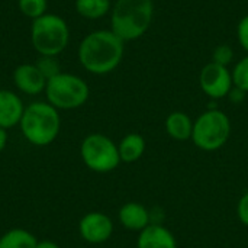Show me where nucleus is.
<instances>
[{
	"instance_id": "obj_1",
	"label": "nucleus",
	"mask_w": 248,
	"mask_h": 248,
	"mask_svg": "<svg viewBox=\"0 0 248 248\" xmlns=\"http://www.w3.org/2000/svg\"><path fill=\"white\" fill-rule=\"evenodd\" d=\"M125 42L110 29H97L87 33L78 45L81 67L96 76H105L118 68L124 58Z\"/></svg>"
},
{
	"instance_id": "obj_2",
	"label": "nucleus",
	"mask_w": 248,
	"mask_h": 248,
	"mask_svg": "<svg viewBox=\"0 0 248 248\" xmlns=\"http://www.w3.org/2000/svg\"><path fill=\"white\" fill-rule=\"evenodd\" d=\"M154 17L153 0H116L110 10V31L124 42L141 38Z\"/></svg>"
},
{
	"instance_id": "obj_3",
	"label": "nucleus",
	"mask_w": 248,
	"mask_h": 248,
	"mask_svg": "<svg viewBox=\"0 0 248 248\" xmlns=\"http://www.w3.org/2000/svg\"><path fill=\"white\" fill-rule=\"evenodd\" d=\"M25 140L35 147L52 144L61 129L60 110L48 102H33L25 108L19 124Z\"/></svg>"
},
{
	"instance_id": "obj_4",
	"label": "nucleus",
	"mask_w": 248,
	"mask_h": 248,
	"mask_svg": "<svg viewBox=\"0 0 248 248\" xmlns=\"http://www.w3.org/2000/svg\"><path fill=\"white\" fill-rule=\"evenodd\" d=\"M31 42L39 55L58 57L70 42V28L64 17L55 13H45L32 20Z\"/></svg>"
},
{
	"instance_id": "obj_5",
	"label": "nucleus",
	"mask_w": 248,
	"mask_h": 248,
	"mask_svg": "<svg viewBox=\"0 0 248 248\" xmlns=\"http://www.w3.org/2000/svg\"><path fill=\"white\" fill-rule=\"evenodd\" d=\"M46 102L58 110H73L83 106L90 96L89 84L71 73H60L46 81Z\"/></svg>"
},
{
	"instance_id": "obj_6",
	"label": "nucleus",
	"mask_w": 248,
	"mask_h": 248,
	"mask_svg": "<svg viewBox=\"0 0 248 248\" xmlns=\"http://www.w3.org/2000/svg\"><path fill=\"white\" fill-rule=\"evenodd\" d=\"M231 135V121L219 109H209L193 121L192 141L202 151L221 150Z\"/></svg>"
},
{
	"instance_id": "obj_7",
	"label": "nucleus",
	"mask_w": 248,
	"mask_h": 248,
	"mask_svg": "<svg viewBox=\"0 0 248 248\" xmlns=\"http://www.w3.org/2000/svg\"><path fill=\"white\" fill-rule=\"evenodd\" d=\"M80 155L84 166L94 173L113 171L121 163L118 144L103 134L87 135L80 145Z\"/></svg>"
},
{
	"instance_id": "obj_8",
	"label": "nucleus",
	"mask_w": 248,
	"mask_h": 248,
	"mask_svg": "<svg viewBox=\"0 0 248 248\" xmlns=\"http://www.w3.org/2000/svg\"><path fill=\"white\" fill-rule=\"evenodd\" d=\"M199 86L211 99H222L230 94L234 87L232 74L225 65L208 62L199 74Z\"/></svg>"
},
{
	"instance_id": "obj_9",
	"label": "nucleus",
	"mask_w": 248,
	"mask_h": 248,
	"mask_svg": "<svg viewBox=\"0 0 248 248\" xmlns=\"http://www.w3.org/2000/svg\"><path fill=\"white\" fill-rule=\"evenodd\" d=\"M78 232L84 241L90 244H102L112 237L113 222L103 212H89L80 219Z\"/></svg>"
},
{
	"instance_id": "obj_10",
	"label": "nucleus",
	"mask_w": 248,
	"mask_h": 248,
	"mask_svg": "<svg viewBox=\"0 0 248 248\" xmlns=\"http://www.w3.org/2000/svg\"><path fill=\"white\" fill-rule=\"evenodd\" d=\"M13 83L16 89L28 96H38L45 92L46 78L35 64H20L13 71Z\"/></svg>"
},
{
	"instance_id": "obj_11",
	"label": "nucleus",
	"mask_w": 248,
	"mask_h": 248,
	"mask_svg": "<svg viewBox=\"0 0 248 248\" xmlns=\"http://www.w3.org/2000/svg\"><path fill=\"white\" fill-rule=\"evenodd\" d=\"M25 108L26 106L17 93L0 89V128L9 129L19 125Z\"/></svg>"
},
{
	"instance_id": "obj_12",
	"label": "nucleus",
	"mask_w": 248,
	"mask_h": 248,
	"mask_svg": "<svg viewBox=\"0 0 248 248\" xmlns=\"http://www.w3.org/2000/svg\"><path fill=\"white\" fill-rule=\"evenodd\" d=\"M137 248H177V240L170 230L151 222L138 234Z\"/></svg>"
},
{
	"instance_id": "obj_13",
	"label": "nucleus",
	"mask_w": 248,
	"mask_h": 248,
	"mask_svg": "<svg viewBox=\"0 0 248 248\" xmlns=\"http://www.w3.org/2000/svg\"><path fill=\"white\" fill-rule=\"evenodd\" d=\"M121 225L128 231H137L141 232L144 228H147L151 224V215L150 211L138 203V202H128L125 203L118 214Z\"/></svg>"
},
{
	"instance_id": "obj_14",
	"label": "nucleus",
	"mask_w": 248,
	"mask_h": 248,
	"mask_svg": "<svg viewBox=\"0 0 248 248\" xmlns=\"http://www.w3.org/2000/svg\"><path fill=\"white\" fill-rule=\"evenodd\" d=\"M166 131L176 141H187L192 140L193 132V121L185 112H171L166 119Z\"/></svg>"
},
{
	"instance_id": "obj_15",
	"label": "nucleus",
	"mask_w": 248,
	"mask_h": 248,
	"mask_svg": "<svg viewBox=\"0 0 248 248\" xmlns=\"http://www.w3.org/2000/svg\"><path fill=\"white\" fill-rule=\"evenodd\" d=\"M145 147H147V144H145V140L142 135H140L137 132H131V134L125 135L121 140V142L118 144L121 161H124V163L138 161L144 155Z\"/></svg>"
},
{
	"instance_id": "obj_16",
	"label": "nucleus",
	"mask_w": 248,
	"mask_h": 248,
	"mask_svg": "<svg viewBox=\"0 0 248 248\" xmlns=\"http://www.w3.org/2000/svg\"><path fill=\"white\" fill-rule=\"evenodd\" d=\"M74 7L81 17L96 20L110 13L112 1L110 0H76Z\"/></svg>"
},
{
	"instance_id": "obj_17",
	"label": "nucleus",
	"mask_w": 248,
	"mask_h": 248,
	"mask_svg": "<svg viewBox=\"0 0 248 248\" xmlns=\"http://www.w3.org/2000/svg\"><path fill=\"white\" fill-rule=\"evenodd\" d=\"M36 237L22 228H13L0 237V248H36Z\"/></svg>"
},
{
	"instance_id": "obj_18",
	"label": "nucleus",
	"mask_w": 248,
	"mask_h": 248,
	"mask_svg": "<svg viewBox=\"0 0 248 248\" xmlns=\"http://www.w3.org/2000/svg\"><path fill=\"white\" fill-rule=\"evenodd\" d=\"M17 7L29 19H38L46 13L48 0H17Z\"/></svg>"
},
{
	"instance_id": "obj_19",
	"label": "nucleus",
	"mask_w": 248,
	"mask_h": 248,
	"mask_svg": "<svg viewBox=\"0 0 248 248\" xmlns=\"http://www.w3.org/2000/svg\"><path fill=\"white\" fill-rule=\"evenodd\" d=\"M35 65L42 73V76L46 78V81L61 73V65H60V61H58L57 57L39 55V58L36 60Z\"/></svg>"
},
{
	"instance_id": "obj_20",
	"label": "nucleus",
	"mask_w": 248,
	"mask_h": 248,
	"mask_svg": "<svg viewBox=\"0 0 248 248\" xmlns=\"http://www.w3.org/2000/svg\"><path fill=\"white\" fill-rule=\"evenodd\" d=\"M231 74L234 87L243 90L244 93H248V54L235 64Z\"/></svg>"
},
{
	"instance_id": "obj_21",
	"label": "nucleus",
	"mask_w": 248,
	"mask_h": 248,
	"mask_svg": "<svg viewBox=\"0 0 248 248\" xmlns=\"http://www.w3.org/2000/svg\"><path fill=\"white\" fill-rule=\"evenodd\" d=\"M234 58V49L227 45V44H222L219 46H217L214 49V54H212V62H217L219 65H225L228 67V64L232 61Z\"/></svg>"
},
{
	"instance_id": "obj_22",
	"label": "nucleus",
	"mask_w": 248,
	"mask_h": 248,
	"mask_svg": "<svg viewBox=\"0 0 248 248\" xmlns=\"http://www.w3.org/2000/svg\"><path fill=\"white\" fill-rule=\"evenodd\" d=\"M237 38L244 51L248 52V15H246L237 26Z\"/></svg>"
},
{
	"instance_id": "obj_23",
	"label": "nucleus",
	"mask_w": 248,
	"mask_h": 248,
	"mask_svg": "<svg viewBox=\"0 0 248 248\" xmlns=\"http://www.w3.org/2000/svg\"><path fill=\"white\" fill-rule=\"evenodd\" d=\"M237 215H238V219L243 225L248 227V192H246L240 201H238V205H237Z\"/></svg>"
},
{
	"instance_id": "obj_24",
	"label": "nucleus",
	"mask_w": 248,
	"mask_h": 248,
	"mask_svg": "<svg viewBox=\"0 0 248 248\" xmlns=\"http://www.w3.org/2000/svg\"><path fill=\"white\" fill-rule=\"evenodd\" d=\"M228 96L231 97V100H232V102H241V100L244 99L246 93H244L243 90L237 89V87H232V90L230 92V94H228Z\"/></svg>"
},
{
	"instance_id": "obj_25",
	"label": "nucleus",
	"mask_w": 248,
	"mask_h": 248,
	"mask_svg": "<svg viewBox=\"0 0 248 248\" xmlns=\"http://www.w3.org/2000/svg\"><path fill=\"white\" fill-rule=\"evenodd\" d=\"M7 140H9V135H7V129L4 128H0V153L6 148L7 145Z\"/></svg>"
},
{
	"instance_id": "obj_26",
	"label": "nucleus",
	"mask_w": 248,
	"mask_h": 248,
	"mask_svg": "<svg viewBox=\"0 0 248 248\" xmlns=\"http://www.w3.org/2000/svg\"><path fill=\"white\" fill-rule=\"evenodd\" d=\"M36 248H61V247H60L57 243H54V241H48V240H45V241H38Z\"/></svg>"
}]
</instances>
